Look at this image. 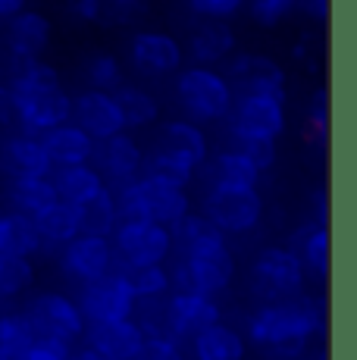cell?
I'll list each match as a JSON object with an SVG mask.
<instances>
[{"label": "cell", "instance_id": "cell-2", "mask_svg": "<svg viewBox=\"0 0 357 360\" xmlns=\"http://www.w3.org/2000/svg\"><path fill=\"white\" fill-rule=\"evenodd\" d=\"M326 314L323 297L294 295L285 301H270L260 310H254L248 320V338L254 345H264L276 357L294 360L304 354L313 332H323Z\"/></svg>", "mask_w": 357, "mask_h": 360}, {"label": "cell", "instance_id": "cell-48", "mask_svg": "<svg viewBox=\"0 0 357 360\" xmlns=\"http://www.w3.org/2000/svg\"><path fill=\"white\" fill-rule=\"evenodd\" d=\"M298 4H304V10L313 19H326V13H329V0H298Z\"/></svg>", "mask_w": 357, "mask_h": 360}, {"label": "cell", "instance_id": "cell-44", "mask_svg": "<svg viewBox=\"0 0 357 360\" xmlns=\"http://www.w3.org/2000/svg\"><path fill=\"white\" fill-rule=\"evenodd\" d=\"M135 360H182L178 342L169 335H148Z\"/></svg>", "mask_w": 357, "mask_h": 360}, {"label": "cell", "instance_id": "cell-40", "mask_svg": "<svg viewBox=\"0 0 357 360\" xmlns=\"http://www.w3.org/2000/svg\"><path fill=\"white\" fill-rule=\"evenodd\" d=\"M304 138H311L317 148H323L329 138V103H326V91H317V98L311 103V113L304 122Z\"/></svg>", "mask_w": 357, "mask_h": 360}, {"label": "cell", "instance_id": "cell-35", "mask_svg": "<svg viewBox=\"0 0 357 360\" xmlns=\"http://www.w3.org/2000/svg\"><path fill=\"white\" fill-rule=\"evenodd\" d=\"M79 210H82V232H88V235H104V238H110L116 229V223H119L113 188H110V185L94 200H88L85 207H79Z\"/></svg>", "mask_w": 357, "mask_h": 360}, {"label": "cell", "instance_id": "cell-13", "mask_svg": "<svg viewBox=\"0 0 357 360\" xmlns=\"http://www.w3.org/2000/svg\"><path fill=\"white\" fill-rule=\"evenodd\" d=\"M229 82L232 94H273V98H285V72L273 57L264 53H238L229 63Z\"/></svg>", "mask_w": 357, "mask_h": 360}, {"label": "cell", "instance_id": "cell-8", "mask_svg": "<svg viewBox=\"0 0 357 360\" xmlns=\"http://www.w3.org/2000/svg\"><path fill=\"white\" fill-rule=\"evenodd\" d=\"M307 269L301 266L298 254L292 248H264L251 263L254 292L266 301H285L301 295Z\"/></svg>", "mask_w": 357, "mask_h": 360}, {"label": "cell", "instance_id": "cell-21", "mask_svg": "<svg viewBox=\"0 0 357 360\" xmlns=\"http://www.w3.org/2000/svg\"><path fill=\"white\" fill-rule=\"evenodd\" d=\"M38 138H41V148H44L47 160L53 163V169H57V166H75V163L94 160L98 141H94L85 129L75 126V122H63V126H57V129H47L44 135H38Z\"/></svg>", "mask_w": 357, "mask_h": 360}, {"label": "cell", "instance_id": "cell-22", "mask_svg": "<svg viewBox=\"0 0 357 360\" xmlns=\"http://www.w3.org/2000/svg\"><path fill=\"white\" fill-rule=\"evenodd\" d=\"M169 232H173V245H178L182 257H197V254H210L226 248V235L204 213L188 210L178 223L169 226Z\"/></svg>", "mask_w": 357, "mask_h": 360}, {"label": "cell", "instance_id": "cell-41", "mask_svg": "<svg viewBox=\"0 0 357 360\" xmlns=\"http://www.w3.org/2000/svg\"><path fill=\"white\" fill-rule=\"evenodd\" d=\"M148 10V0H100V22L126 25Z\"/></svg>", "mask_w": 357, "mask_h": 360}, {"label": "cell", "instance_id": "cell-9", "mask_svg": "<svg viewBox=\"0 0 357 360\" xmlns=\"http://www.w3.org/2000/svg\"><path fill=\"white\" fill-rule=\"evenodd\" d=\"M235 279V257L229 248H219L210 254H197V257H182L178 266L169 273L173 292H195L216 297Z\"/></svg>", "mask_w": 357, "mask_h": 360}, {"label": "cell", "instance_id": "cell-49", "mask_svg": "<svg viewBox=\"0 0 357 360\" xmlns=\"http://www.w3.org/2000/svg\"><path fill=\"white\" fill-rule=\"evenodd\" d=\"M313 204H317V223H323L326 226V219H329V207H326V191H317V195H313Z\"/></svg>", "mask_w": 357, "mask_h": 360}, {"label": "cell", "instance_id": "cell-12", "mask_svg": "<svg viewBox=\"0 0 357 360\" xmlns=\"http://www.w3.org/2000/svg\"><path fill=\"white\" fill-rule=\"evenodd\" d=\"M219 323V304L216 297L195 295V292H169L163 304V326L167 335L182 342V338L197 335L201 329Z\"/></svg>", "mask_w": 357, "mask_h": 360}, {"label": "cell", "instance_id": "cell-38", "mask_svg": "<svg viewBox=\"0 0 357 360\" xmlns=\"http://www.w3.org/2000/svg\"><path fill=\"white\" fill-rule=\"evenodd\" d=\"M85 79L94 91H110L113 94L116 88L122 85V63L113 57V53L100 51V53H91L85 60Z\"/></svg>", "mask_w": 357, "mask_h": 360}, {"label": "cell", "instance_id": "cell-36", "mask_svg": "<svg viewBox=\"0 0 357 360\" xmlns=\"http://www.w3.org/2000/svg\"><path fill=\"white\" fill-rule=\"evenodd\" d=\"M35 329H32L25 314H0V357H16L35 342Z\"/></svg>", "mask_w": 357, "mask_h": 360}, {"label": "cell", "instance_id": "cell-6", "mask_svg": "<svg viewBox=\"0 0 357 360\" xmlns=\"http://www.w3.org/2000/svg\"><path fill=\"white\" fill-rule=\"evenodd\" d=\"M138 301L129 285L126 266H113L104 276L85 282L79 297V310L85 323H113V320H129L135 314Z\"/></svg>", "mask_w": 357, "mask_h": 360}, {"label": "cell", "instance_id": "cell-5", "mask_svg": "<svg viewBox=\"0 0 357 360\" xmlns=\"http://www.w3.org/2000/svg\"><path fill=\"white\" fill-rule=\"evenodd\" d=\"M113 254L119 266H150V263H167L173 254V232L150 219H119L110 235Z\"/></svg>", "mask_w": 357, "mask_h": 360}, {"label": "cell", "instance_id": "cell-3", "mask_svg": "<svg viewBox=\"0 0 357 360\" xmlns=\"http://www.w3.org/2000/svg\"><path fill=\"white\" fill-rule=\"evenodd\" d=\"M113 200L119 219H150V223H160L167 229L191 210V200L185 195V188L157 182V179L148 176L135 179L132 185L113 188Z\"/></svg>", "mask_w": 357, "mask_h": 360}, {"label": "cell", "instance_id": "cell-29", "mask_svg": "<svg viewBox=\"0 0 357 360\" xmlns=\"http://www.w3.org/2000/svg\"><path fill=\"white\" fill-rule=\"evenodd\" d=\"M160 144L169 150H176V154L188 157L195 166H201L207 160V135H204V129L197 126V122L191 120H169L163 122L160 129Z\"/></svg>", "mask_w": 357, "mask_h": 360}, {"label": "cell", "instance_id": "cell-42", "mask_svg": "<svg viewBox=\"0 0 357 360\" xmlns=\"http://www.w3.org/2000/svg\"><path fill=\"white\" fill-rule=\"evenodd\" d=\"M294 6H298V0H251V19L257 25L273 29V25L283 22Z\"/></svg>", "mask_w": 357, "mask_h": 360}, {"label": "cell", "instance_id": "cell-53", "mask_svg": "<svg viewBox=\"0 0 357 360\" xmlns=\"http://www.w3.org/2000/svg\"><path fill=\"white\" fill-rule=\"evenodd\" d=\"M0 314H4V307H0Z\"/></svg>", "mask_w": 357, "mask_h": 360}, {"label": "cell", "instance_id": "cell-18", "mask_svg": "<svg viewBox=\"0 0 357 360\" xmlns=\"http://www.w3.org/2000/svg\"><path fill=\"white\" fill-rule=\"evenodd\" d=\"M82 335L88 338V348L104 354L107 360H135L144 345V329L138 320H113V323H88Z\"/></svg>", "mask_w": 357, "mask_h": 360}, {"label": "cell", "instance_id": "cell-45", "mask_svg": "<svg viewBox=\"0 0 357 360\" xmlns=\"http://www.w3.org/2000/svg\"><path fill=\"white\" fill-rule=\"evenodd\" d=\"M191 10L204 19H229L245 6V0H188Z\"/></svg>", "mask_w": 357, "mask_h": 360}, {"label": "cell", "instance_id": "cell-31", "mask_svg": "<svg viewBox=\"0 0 357 360\" xmlns=\"http://www.w3.org/2000/svg\"><path fill=\"white\" fill-rule=\"evenodd\" d=\"M113 98H116V107H119L122 126L126 129H144V126H150V122H157V116H160L157 98L138 85H126V82H122L113 91Z\"/></svg>", "mask_w": 357, "mask_h": 360}, {"label": "cell", "instance_id": "cell-51", "mask_svg": "<svg viewBox=\"0 0 357 360\" xmlns=\"http://www.w3.org/2000/svg\"><path fill=\"white\" fill-rule=\"evenodd\" d=\"M70 360H107V357L98 354V351H91V348H82V351H72Z\"/></svg>", "mask_w": 357, "mask_h": 360}, {"label": "cell", "instance_id": "cell-50", "mask_svg": "<svg viewBox=\"0 0 357 360\" xmlns=\"http://www.w3.org/2000/svg\"><path fill=\"white\" fill-rule=\"evenodd\" d=\"M13 116V107H10V94H6V88H0V126H6Z\"/></svg>", "mask_w": 357, "mask_h": 360}, {"label": "cell", "instance_id": "cell-32", "mask_svg": "<svg viewBox=\"0 0 357 360\" xmlns=\"http://www.w3.org/2000/svg\"><path fill=\"white\" fill-rule=\"evenodd\" d=\"M210 172H214V185H223V188H257L260 182V169L235 148L216 154Z\"/></svg>", "mask_w": 357, "mask_h": 360}, {"label": "cell", "instance_id": "cell-16", "mask_svg": "<svg viewBox=\"0 0 357 360\" xmlns=\"http://www.w3.org/2000/svg\"><path fill=\"white\" fill-rule=\"evenodd\" d=\"M94 160H98V172L104 176V182L122 188V185H132L135 179H141L144 150L129 131H119V135L98 141Z\"/></svg>", "mask_w": 357, "mask_h": 360}, {"label": "cell", "instance_id": "cell-20", "mask_svg": "<svg viewBox=\"0 0 357 360\" xmlns=\"http://www.w3.org/2000/svg\"><path fill=\"white\" fill-rule=\"evenodd\" d=\"M13 60H35L51 44V19L38 10H19L4 22Z\"/></svg>", "mask_w": 357, "mask_h": 360}, {"label": "cell", "instance_id": "cell-14", "mask_svg": "<svg viewBox=\"0 0 357 360\" xmlns=\"http://www.w3.org/2000/svg\"><path fill=\"white\" fill-rule=\"evenodd\" d=\"M60 263H63V273L70 276L72 282L85 285V282L98 279V276H104L107 269L116 266V254H113L110 238H104V235L79 232L72 241L63 245Z\"/></svg>", "mask_w": 357, "mask_h": 360}, {"label": "cell", "instance_id": "cell-28", "mask_svg": "<svg viewBox=\"0 0 357 360\" xmlns=\"http://www.w3.org/2000/svg\"><path fill=\"white\" fill-rule=\"evenodd\" d=\"M195 172H197V166L188 157L176 154V150L163 148V144H157L150 154H144V163H141V176L176 185V188H188L195 182Z\"/></svg>", "mask_w": 357, "mask_h": 360}, {"label": "cell", "instance_id": "cell-46", "mask_svg": "<svg viewBox=\"0 0 357 360\" xmlns=\"http://www.w3.org/2000/svg\"><path fill=\"white\" fill-rule=\"evenodd\" d=\"M70 16L79 22H100V0H70Z\"/></svg>", "mask_w": 357, "mask_h": 360}, {"label": "cell", "instance_id": "cell-15", "mask_svg": "<svg viewBox=\"0 0 357 360\" xmlns=\"http://www.w3.org/2000/svg\"><path fill=\"white\" fill-rule=\"evenodd\" d=\"M129 57L138 72L163 79V75H173L182 69L185 51L167 32H135L129 41Z\"/></svg>", "mask_w": 357, "mask_h": 360}, {"label": "cell", "instance_id": "cell-37", "mask_svg": "<svg viewBox=\"0 0 357 360\" xmlns=\"http://www.w3.org/2000/svg\"><path fill=\"white\" fill-rule=\"evenodd\" d=\"M35 282V266L29 257H10L0 254V301L4 297H16Z\"/></svg>", "mask_w": 357, "mask_h": 360}, {"label": "cell", "instance_id": "cell-26", "mask_svg": "<svg viewBox=\"0 0 357 360\" xmlns=\"http://www.w3.org/2000/svg\"><path fill=\"white\" fill-rule=\"evenodd\" d=\"M32 223H35V229H38L41 245L63 248L66 241H72L75 235L82 232V210L66 204V200H53V204H47L44 210H38L35 217H32Z\"/></svg>", "mask_w": 357, "mask_h": 360}, {"label": "cell", "instance_id": "cell-4", "mask_svg": "<svg viewBox=\"0 0 357 360\" xmlns=\"http://www.w3.org/2000/svg\"><path fill=\"white\" fill-rule=\"evenodd\" d=\"M176 101L195 122H219L229 116L235 94L216 69L188 66L176 75Z\"/></svg>", "mask_w": 357, "mask_h": 360}, {"label": "cell", "instance_id": "cell-33", "mask_svg": "<svg viewBox=\"0 0 357 360\" xmlns=\"http://www.w3.org/2000/svg\"><path fill=\"white\" fill-rule=\"evenodd\" d=\"M53 200H57V191H53L51 176L47 179H13L10 182V204L16 213L35 217L38 210H44Z\"/></svg>", "mask_w": 357, "mask_h": 360}, {"label": "cell", "instance_id": "cell-27", "mask_svg": "<svg viewBox=\"0 0 357 360\" xmlns=\"http://www.w3.org/2000/svg\"><path fill=\"white\" fill-rule=\"evenodd\" d=\"M41 238L38 229L32 223V217L16 210H0V254H10V257H35L41 251Z\"/></svg>", "mask_w": 357, "mask_h": 360}, {"label": "cell", "instance_id": "cell-19", "mask_svg": "<svg viewBox=\"0 0 357 360\" xmlns=\"http://www.w3.org/2000/svg\"><path fill=\"white\" fill-rule=\"evenodd\" d=\"M0 169L13 179H47L53 163L47 160L38 135H13L0 144Z\"/></svg>", "mask_w": 357, "mask_h": 360}, {"label": "cell", "instance_id": "cell-43", "mask_svg": "<svg viewBox=\"0 0 357 360\" xmlns=\"http://www.w3.org/2000/svg\"><path fill=\"white\" fill-rule=\"evenodd\" d=\"M72 348L70 342H57V338H35L25 351H19L13 360H70Z\"/></svg>", "mask_w": 357, "mask_h": 360}, {"label": "cell", "instance_id": "cell-47", "mask_svg": "<svg viewBox=\"0 0 357 360\" xmlns=\"http://www.w3.org/2000/svg\"><path fill=\"white\" fill-rule=\"evenodd\" d=\"M19 10H25V0H0V29L10 16H16Z\"/></svg>", "mask_w": 357, "mask_h": 360}, {"label": "cell", "instance_id": "cell-7", "mask_svg": "<svg viewBox=\"0 0 357 360\" xmlns=\"http://www.w3.org/2000/svg\"><path fill=\"white\" fill-rule=\"evenodd\" d=\"M204 217L223 235H245L264 219V198L257 188H223L214 185L204 198Z\"/></svg>", "mask_w": 357, "mask_h": 360}, {"label": "cell", "instance_id": "cell-11", "mask_svg": "<svg viewBox=\"0 0 357 360\" xmlns=\"http://www.w3.org/2000/svg\"><path fill=\"white\" fill-rule=\"evenodd\" d=\"M232 138H279L285 131V98L238 94L232 101Z\"/></svg>", "mask_w": 357, "mask_h": 360}, {"label": "cell", "instance_id": "cell-30", "mask_svg": "<svg viewBox=\"0 0 357 360\" xmlns=\"http://www.w3.org/2000/svg\"><path fill=\"white\" fill-rule=\"evenodd\" d=\"M292 251L298 254L301 266L311 269L320 279H326V273H329V229L326 226L313 223V226L298 229L292 238Z\"/></svg>", "mask_w": 357, "mask_h": 360}, {"label": "cell", "instance_id": "cell-17", "mask_svg": "<svg viewBox=\"0 0 357 360\" xmlns=\"http://www.w3.org/2000/svg\"><path fill=\"white\" fill-rule=\"evenodd\" d=\"M70 120H75V126L85 129L94 141H104V138H113L119 131H126L122 126V113L116 107V98L110 91H82L79 98H72V113Z\"/></svg>", "mask_w": 357, "mask_h": 360}, {"label": "cell", "instance_id": "cell-39", "mask_svg": "<svg viewBox=\"0 0 357 360\" xmlns=\"http://www.w3.org/2000/svg\"><path fill=\"white\" fill-rule=\"evenodd\" d=\"M235 150L248 157L260 172L276 163V138H235Z\"/></svg>", "mask_w": 357, "mask_h": 360}, {"label": "cell", "instance_id": "cell-24", "mask_svg": "<svg viewBox=\"0 0 357 360\" xmlns=\"http://www.w3.org/2000/svg\"><path fill=\"white\" fill-rule=\"evenodd\" d=\"M51 182H53V191H57V200H66V204H72V207H85L88 200H94L107 188L104 176H100L98 166H91V163L60 166Z\"/></svg>", "mask_w": 357, "mask_h": 360}, {"label": "cell", "instance_id": "cell-34", "mask_svg": "<svg viewBox=\"0 0 357 360\" xmlns=\"http://www.w3.org/2000/svg\"><path fill=\"white\" fill-rule=\"evenodd\" d=\"M129 285L135 292V301H163L173 292L169 282V269L163 263H150V266H126Z\"/></svg>", "mask_w": 357, "mask_h": 360}, {"label": "cell", "instance_id": "cell-52", "mask_svg": "<svg viewBox=\"0 0 357 360\" xmlns=\"http://www.w3.org/2000/svg\"><path fill=\"white\" fill-rule=\"evenodd\" d=\"M0 360H10V357H0Z\"/></svg>", "mask_w": 357, "mask_h": 360}, {"label": "cell", "instance_id": "cell-10", "mask_svg": "<svg viewBox=\"0 0 357 360\" xmlns=\"http://www.w3.org/2000/svg\"><path fill=\"white\" fill-rule=\"evenodd\" d=\"M32 329L41 338H57V342H75L85 332V316L79 310V301H72L70 295H57V292H44L25 310Z\"/></svg>", "mask_w": 357, "mask_h": 360}, {"label": "cell", "instance_id": "cell-1", "mask_svg": "<svg viewBox=\"0 0 357 360\" xmlns=\"http://www.w3.org/2000/svg\"><path fill=\"white\" fill-rule=\"evenodd\" d=\"M6 94H10L13 120H19L22 135H44L47 129L70 122L72 98L60 85L57 69L41 57L13 60V79Z\"/></svg>", "mask_w": 357, "mask_h": 360}, {"label": "cell", "instance_id": "cell-23", "mask_svg": "<svg viewBox=\"0 0 357 360\" xmlns=\"http://www.w3.org/2000/svg\"><path fill=\"white\" fill-rule=\"evenodd\" d=\"M232 51H235V34L226 25V19H207L188 38V57L195 60V66L223 63L232 57Z\"/></svg>", "mask_w": 357, "mask_h": 360}, {"label": "cell", "instance_id": "cell-25", "mask_svg": "<svg viewBox=\"0 0 357 360\" xmlns=\"http://www.w3.org/2000/svg\"><path fill=\"white\" fill-rule=\"evenodd\" d=\"M191 354H195V360H245L248 345H245V335L238 329L226 326V323H214L197 335H191Z\"/></svg>", "mask_w": 357, "mask_h": 360}]
</instances>
